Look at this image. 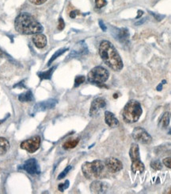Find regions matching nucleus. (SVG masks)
<instances>
[{"label":"nucleus","instance_id":"f257e3e1","mask_svg":"<svg viewBox=\"0 0 171 194\" xmlns=\"http://www.w3.org/2000/svg\"><path fill=\"white\" fill-rule=\"evenodd\" d=\"M99 54L104 63L116 72H119L123 68V61L121 56L112 43L104 40L100 43Z\"/></svg>","mask_w":171,"mask_h":194},{"label":"nucleus","instance_id":"f03ea898","mask_svg":"<svg viewBox=\"0 0 171 194\" xmlns=\"http://www.w3.org/2000/svg\"><path fill=\"white\" fill-rule=\"evenodd\" d=\"M16 31L21 34L32 35L41 33L44 28L32 14L22 12L18 14L14 21Z\"/></svg>","mask_w":171,"mask_h":194},{"label":"nucleus","instance_id":"7ed1b4c3","mask_svg":"<svg viewBox=\"0 0 171 194\" xmlns=\"http://www.w3.org/2000/svg\"><path fill=\"white\" fill-rule=\"evenodd\" d=\"M143 113L141 104L137 100L127 102L123 110V119L127 123H134L139 120Z\"/></svg>","mask_w":171,"mask_h":194},{"label":"nucleus","instance_id":"20e7f679","mask_svg":"<svg viewBox=\"0 0 171 194\" xmlns=\"http://www.w3.org/2000/svg\"><path fill=\"white\" fill-rule=\"evenodd\" d=\"M105 164L100 160H95L91 162L83 163L82 166V171L86 178L91 179L98 178L103 173Z\"/></svg>","mask_w":171,"mask_h":194},{"label":"nucleus","instance_id":"39448f33","mask_svg":"<svg viewBox=\"0 0 171 194\" xmlns=\"http://www.w3.org/2000/svg\"><path fill=\"white\" fill-rule=\"evenodd\" d=\"M109 72L106 68L101 66H97L92 68L88 73V81L98 86H103V84L109 79Z\"/></svg>","mask_w":171,"mask_h":194},{"label":"nucleus","instance_id":"423d86ee","mask_svg":"<svg viewBox=\"0 0 171 194\" xmlns=\"http://www.w3.org/2000/svg\"><path fill=\"white\" fill-rule=\"evenodd\" d=\"M129 155L132 160V171L134 173H142L145 170L144 165L140 161V148L138 144L132 143L129 151Z\"/></svg>","mask_w":171,"mask_h":194},{"label":"nucleus","instance_id":"0eeeda50","mask_svg":"<svg viewBox=\"0 0 171 194\" xmlns=\"http://www.w3.org/2000/svg\"><path fill=\"white\" fill-rule=\"evenodd\" d=\"M40 142H41V139L40 136L38 135L33 136L31 138L23 141L21 143V148L32 154V153L36 152L40 148Z\"/></svg>","mask_w":171,"mask_h":194},{"label":"nucleus","instance_id":"6e6552de","mask_svg":"<svg viewBox=\"0 0 171 194\" xmlns=\"http://www.w3.org/2000/svg\"><path fill=\"white\" fill-rule=\"evenodd\" d=\"M132 138L137 142L141 144H150L152 141V138L147 131L143 127H137L132 131Z\"/></svg>","mask_w":171,"mask_h":194},{"label":"nucleus","instance_id":"1a4fd4ad","mask_svg":"<svg viewBox=\"0 0 171 194\" xmlns=\"http://www.w3.org/2000/svg\"><path fill=\"white\" fill-rule=\"evenodd\" d=\"M110 31H111V34L113 36L114 38L119 42L123 44L128 43V40H129V32L128 30L126 28H117V27H113L111 26L110 27Z\"/></svg>","mask_w":171,"mask_h":194},{"label":"nucleus","instance_id":"9d476101","mask_svg":"<svg viewBox=\"0 0 171 194\" xmlns=\"http://www.w3.org/2000/svg\"><path fill=\"white\" fill-rule=\"evenodd\" d=\"M21 170H24L27 172L28 173L31 175H35V174H40V166H39L38 162H37V160L35 158H30L28 159L27 161H25L24 162V164L21 166H20L19 168Z\"/></svg>","mask_w":171,"mask_h":194},{"label":"nucleus","instance_id":"9b49d317","mask_svg":"<svg viewBox=\"0 0 171 194\" xmlns=\"http://www.w3.org/2000/svg\"><path fill=\"white\" fill-rule=\"evenodd\" d=\"M106 107V101L104 98L98 97L93 100L90 109V116L91 117H97L100 112Z\"/></svg>","mask_w":171,"mask_h":194},{"label":"nucleus","instance_id":"f8f14e48","mask_svg":"<svg viewBox=\"0 0 171 194\" xmlns=\"http://www.w3.org/2000/svg\"><path fill=\"white\" fill-rule=\"evenodd\" d=\"M57 100H54V99H50L46 101L40 102L37 103V104L34 105L33 109V114L37 113L39 112H44V111L48 110V109H53L56 107V105L57 104Z\"/></svg>","mask_w":171,"mask_h":194},{"label":"nucleus","instance_id":"ddd939ff","mask_svg":"<svg viewBox=\"0 0 171 194\" xmlns=\"http://www.w3.org/2000/svg\"><path fill=\"white\" fill-rule=\"evenodd\" d=\"M105 166L111 173H117L123 169V164L121 161L116 157H108L105 159Z\"/></svg>","mask_w":171,"mask_h":194},{"label":"nucleus","instance_id":"4468645a","mask_svg":"<svg viewBox=\"0 0 171 194\" xmlns=\"http://www.w3.org/2000/svg\"><path fill=\"white\" fill-rule=\"evenodd\" d=\"M88 48L86 45L85 42L83 41L79 42L78 44H76L75 47L72 49V51L71 52L70 55L68 56L69 58L72 57H76L82 56V55H86L88 53Z\"/></svg>","mask_w":171,"mask_h":194},{"label":"nucleus","instance_id":"2eb2a0df","mask_svg":"<svg viewBox=\"0 0 171 194\" xmlns=\"http://www.w3.org/2000/svg\"><path fill=\"white\" fill-rule=\"evenodd\" d=\"M33 42L38 49H43L47 46V37L43 33H37L33 37Z\"/></svg>","mask_w":171,"mask_h":194},{"label":"nucleus","instance_id":"dca6fc26","mask_svg":"<svg viewBox=\"0 0 171 194\" xmlns=\"http://www.w3.org/2000/svg\"><path fill=\"white\" fill-rule=\"evenodd\" d=\"M90 190L94 193H104L107 189L106 184L99 181H95L90 185Z\"/></svg>","mask_w":171,"mask_h":194},{"label":"nucleus","instance_id":"f3484780","mask_svg":"<svg viewBox=\"0 0 171 194\" xmlns=\"http://www.w3.org/2000/svg\"><path fill=\"white\" fill-rule=\"evenodd\" d=\"M105 123L110 127L114 128L119 126L118 119L115 117V116L112 112H108V111L105 112Z\"/></svg>","mask_w":171,"mask_h":194},{"label":"nucleus","instance_id":"a211bd4d","mask_svg":"<svg viewBox=\"0 0 171 194\" xmlns=\"http://www.w3.org/2000/svg\"><path fill=\"white\" fill-rule=\"evenodd\" d=\"M10 149V142L5 138L0 137V156L7 154Z\"/></svg>","mask_w":171,"mask_h":194},{"label":"nucleus","instance_id":"6ab92c4d","mask_svg":"<svg viewBox=\"0 0 171 194\" xmlns=\"http://www.w3.org/2000/svg\"><path fill=\"white\" fill-rule=\"evenodd\" d=\"M169 124V114L168 112L163 114L159 122V127L161 128H166Z\"/></svg>","mask_w":171,"mask_h":194},{"label":"nucleus","instance_id":"aec40b11","mask_svg":"<svg viewBox=\"0 0 171 194\" xmlns=\"http://www.w3.org/2000/svg\"><path fill=\"white\" fill-rule=\"evenodd\" d=\"M56 68V66L53 67L51 68L50 69L46 71V72H40L37 73L38 77H40L41 80H50L52 78V76H53V73L54 72V70Z\"/></svg>","mask_w":171,"mask_h":194},{"label":"nucleus","instance_id":"412c9836","mask_svg":"<svg viewBox=\"0 0 171 194\" xmlns=\"http://www.w3.org/2000/svg\"><path fill=\"white\" fill-rule=\"evenodd\" d=\"M18 100L21 102H30L33 100V93L31 91H27L25 93H22L18 96Z\"/></svg>","mask_w":171,"mask_h":194},{"label":"nucleus","instance_id":"4be33fe9","mask_svg":"<svg viewBox=\"0 0 171 194\" xmlns=\"http://www.w3.org/2000/svg\"><path fill=\"white\" fill-rule=\"evenodd\" d=\"M79 142V138H75V139H71L68 140L67 142L63 143V147L66 150H69V149H73L76 147Z\"/></svg>","mask_w":171,"mask_h":194},{"label":"nucleus","instance_id":"5701e85b","mask_svg":"<svg viewBox=\"0 0 171 194\" xmlns=\"http://www.w3.org/2000/svg\"><path fill=\"white\" fill-rule=\"evenodd\" d=\"M67 50H68L67 48H65V49H59V50H58V51H56V52H55L54 54H53V56H52V57H51V59L49 60V62H48V66H49V65H50L51 64L53 63V61H54L56 59V58L59 57V56H61V55L63 54V53H64V52H66V51H67Z\"/></svg>","mask_w":171,"mask_h":194},{"label":"nucleus","instance_id":"b1692460","mask_svg":"<svg viewBox=\"0 0 171 194\" xmlns=\"http://www.w3.org/2000/svg\"><path fill=\"white\" fill-rule=\"evenodd\" d=\"M150 166H151V168H153L154 170H162V163L159 160H155V161H152L150 162Z\"/></svg>","mask_w":171,"mask_h":194},{"label":"nucleus","instance_id":"393cba45","mask_svg":"<svg viewBox=\"0 0 171 194\" xmlns=\"http://www.w3.org/2000/svg\"><path fill=\"white\" fill-rule=\"evenodd\" d=\"M72 166H67L66 168H65V170H63V171L61 173H59V176H58V180H61V179L64 178V177L67 176V173H68V172H69L71 170H72Z\"/></svg>","mask_w":171,"mask_h":194},{"label":"nucleus","instance_id":"a878e982","mask_svg":"<svg viewBox=\"0 0 171 194\" xmlns=\"http://www.w3.org/2000/svg\"><path fill=\"white\" fill-rule=\"evenodd\" d=\"M86 78L84 76H78V77H76V78H75V87H79L80 84H82V83H84V81H85Z\"/></svg>","mask_w":171,"mask_h":194},{"label":"nucleus","instance_id":"bb28decb","mask_svg":"<svg viewBox=\"0 0 171 194\" xmlns=\"http://www.w3.org/2000/svg\"><path fill=\"white\" fill-rule=\"evenodd\" d=\"M68 187H69V181L67 180L63 184H59V186H58V189H59V190L60 192H63Z\"/></svg>","mask_w":171,"mask_h":194},{"label":"nucleus","instance_id":"cd10ccee","mask_svg":"<svg viewBox=\"0 0 171 194\" xmlns=\"http://www.w3.org/2000/svg\"><path fill=\"white\" fill-rule=\"evenodd\" d=\"M106 4V0H95V5H96L97 8H102Z\"/></svg>","mask_w":171,"mask_h":194},{"label":"nucleus","instance_id":"c85d7f7f","mask_svg":"<svg viewBox=\"0 0 171 194\" xmlns=\"http://www.w3.org/2000/svg\"><path fill=\"white\" fill-rule=\"evenodd\" d=\"M162 162H163L164 166H166L167 168L171 169V157H166V158H164V159H163V161H162Z\"/></svg>","mask_w":171,"mask_h":194},{"label":"nucleus","instance_id":"c756f323","mask_svg":"<svg viewBox=\"0 0 171 194\" xmlns=\"http://www.w3.org/2000/svg\"><path fill=\"white\" fill-rule=\"evenodd\" d=\"M65 27V23L62 17H60L59 19V24H58V30H63Z\"/></svg>","mask_w":171,"mask_h":194},{"label":"nucleus","instance_id":"7c9ffc66","mask_svg":"<svg viewBox=\"0 0 171 194\" xmlns=\"http://www.w3.org/2000/svg\"><path fill=\"white\" fill-rule=\"evenodd\" d=\"M47 0H30V2L34 5H41V4L44 3Z\"/></svg>","mask_w":171,"mask_h":194},{"label":"nucleus","instance_id":"2f4dec72","mask_svg":"<svg viewBox=\"0 0 171 194\" xmlns=\"http://www.w3.org/2000/svg\"><path fill=\"white\" fill-rule=\"evenodd\" d=\"M150 14H152V15L155 17V18L157 21H161V20H162L163 18L165 17V15H161V14H155V13H153V12H150Z\"/></svg>","mask_w":171,"mask_h":194},{"label":"nucleus","instance_id":"473e14b6","mask_svg":"<svg viewBox=\"0 0 171 194\" xmlns=\"http://www.w3.org/2000/svg\"><path fill=\"white\" fill-rule=\"evenodd\" d=\"M99 26H100V27H101V30H102V31H104V32L106 31L107 27H106V26H105V25L104 24L103 21H101V20H100V21H99Z\"/></svg>","mask_w":171,"mask_h":194},{"label":"nucleus","instance_id":"72a5a7b5","mask_svg":"<svg viewBox=\"0 0 171 194\" xmlns=\"http://www.w3.org/2000/svg\"><path fill=\"white\" fill-rule=\"evenodd\" d=\"M146 20H147V17L142 18V19L140 20V21L136 22L135 23V25H136V26H141V25H143V23H144L145 22H146Z\"/></svg>","mask_w":171,"mask_h":194},{"label":"nucleus","instance_id":"f704fd0d","mask_svg":"<svg viewBox=\"0 0 171 194\" xmlns=\"http://www.w3.org/2000/svg\"><path fill=\"white\" fill-rule=\"evenodd\" d=\"M79 14V11H72V12L70 13V17H72V18H75V17L77 16V14Z\"/></svg>","mask_w":171,"mask_h":194},{"label":"nucleus","instance_id":"c9c22d12","mask_svg":"<svg viewBox=\"0 0 171 194\" xmlns=\"http://www.w3.org/2000/svg\"><path fill=\"white\" fill-rule=\"evenodd\" d=\"M143 14V11H138V15L136 16V18H140L142 15Z\"/></svg>","mask_w":171,"mask_h":194},{"label":"nucleus","instance_id":"e433bc0d","mask_svg":"<svg viewBox=\"0 0 171 194\" xmlns=\"http://www.w3.org/2000/svg\"><path fill=\"white\" fill-rule=\"evenodd\" d=\"M162 84L161 83V84H159V85L157 86V91H162Z\"/></svg>","mask_w":171,"mask_h":194},{"label":"nucleus","instance_id":"4c0bfd02","mask_svg":"<svg viewBox=\"0 0 171 194\" xmlns=\"http://www.w3.org/2000/svg\"><path fill=\"white\" fill-rule=\"evenodd\" d=\"M2 56H3V52H2V51L0 49V61H1V60H2Z\"/></svg>","mask_w":171,"mask_h":194},{"label":"nucleus","instance_id":"58836bf2","mask_svg":"<svg viewBox=\"0 0 171 194\" xmlns=\"http://www.w3.org/2000/svg\"><path fill=\"white\" fill-rule=\"evenodd\" d=\"M113 97H114V98L117 99V97H118V96H117V94H114V95H113Z\"/></svg>","mask_w":171,"mask_h":194},{"label":"nucleus","instance_id":"ea45409f","mask_svg":"<svg viewBox=\"0 0 171 194\" xmlns=\"http://www.w3.org/2000/svg\"><path fill=\"white\" fill-rule=\"evenodd\" d=\"M168 135H171V129L168 131Z\"/></svg>","mask_w":171,"mask_h":194},{"label":"nucleus","instance_id":"a19ab883","mask_svg":"<svg viewBox=\"0 0 171 194\" xmlns=\"http://www.w3.org/2000/svg\"><path fill=\"white\" fill-rule=\"evenodd\" d=\"M166 81H162V84H166Z\"/></svg>","mask_w":171,"mask_h":194},{"label":"nucleus","instance_id":"79ce46f5","mask_svg":"<svg viewBox=\"0 0 171 194\" xmlns=\"http://www.w3.org/2000/svg\"><path fill=\"white\" fill-rule=\"evenodd\" d=\"M167 192V193H171V189H169V192Z\"/></svg>","mask_w":171,"mask_h":194},{"label":"nucleus","instance_id":"37998d69","mask_svg":"<svg viewBox=\"0 0 171 194\" xmlns=\"http://www.w3.org/2000/svg\"><path fill=\"white\" fill-rule=\"evenodd\" d=\"M170 116H171V114H170Z\"/></svg>","mask_w":171,"mask_h":194}]
</instances>
